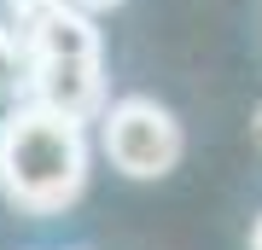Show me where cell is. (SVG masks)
<instances>
[{
  "label": "cell",
  "mask_w": 262,
  "mask_h": 250,
  "mask_svg": "<svg viewBox=\"0 0 262 250\" xmlns=\"http://www.w3.org/2000/svg\"><path fill=\"white\" fill-rule=\"evenodd\" d=\"M99 146L105 157H111L117 175L128 180H163L175 175L181 157H187V128H181V117L158 105L151 93H122V99L105 105L99 117Z\"/></svg>",
  "instance_id": "2"
},
{
  "label": "cell",
  "mask_w": 262,
  "mask_h": 250,
  "mask_svg": "<svg viewBox=\"0 0 262 250\" xmlns=\"http://www.w3.org/2000/svg\"><path fill=\"white\" fill-rule=\"evenodd\" d=\"M12 53H18V29L0 18V58H12Z\"/></svg>",
  "instance_id": "4"
},
{
  "label": "cell",
  "mask_w": 262,
  "mask_h": 250,
  "mask_svg": "<svg viewBox=\"0 0 262 250\" xmlns=\"http://www.w3.org/2000/svg\"><path fill=\"white\" fill-rule=\"evenodd\" d=\"M251 140H256V146H262V111L251 117Z\"/></svg>",
  "instance_id": "6"
},
{
  "label": "cell",
  "mask_w": 262,
  "mask_h": 250,
  "mask_svg": "<svg viewBox=\"0 0 262 250\" xmlns=\"http://www.w3.org/2000/svg\"><path fill=\"white\" fill-rule=\"evenodd\" d=\"M88 122L35 99L0 122V192L24 215H64L88 192Z\"/></svg>",
  "instance_id": "1"
},
{
  "label": "cell",
  "mask_w": 262,
  "mask_h": 250,
  "mask_svg": "<svg viewBox=\"0 0 262 250\" xmlns=\"http://www.w3.org/2000/svg\"><path fill=\"white\" fill-rule=\"evenodd\" d=\"M29 99L53 105L76 122H99L111 105V82H105V53L94 58H29Z\"/></svg>",
  "instance_id": "3"
},
{
  "label": "cell",
  "mask_w": 262,
  "mask_h": 250,
  "mask_svg": "<svg viewBox=\"0 0 262 250\" xmlns=\"http://www.w3.org/2000/svg\"><path fill=\"white\" fill-rule=\"evenodd\" d=\"M251 250H262V215H256V227H251Z\"/></svg>",
  "instance_id": "7"
},
{
  "label": "cell",
  "mask_w": 262,
  "mask_h": 250,
  "mask_svg": "<svg viewBox=\"0 0 262 250\" xmlns=\"http://www.w3.org/2000/svg\"><path fill=\"white\" fill-rule=\"evenodd\" d=\"M76 6H82V12H94V18H99V12H117L122 0H76Z\"/></svg>",
  "instance_id": "5"
}]
</instances>
